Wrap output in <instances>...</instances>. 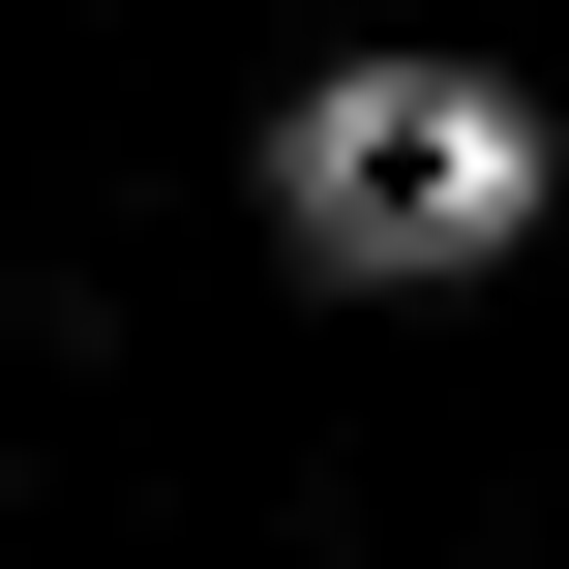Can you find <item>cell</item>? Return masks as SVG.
<instances>
[{"mask_svg": "<svg viewBox=\"0 0 569 569\" xmlns=\"http://www.w3.org/2000/svg\"><path fill=\"white\" fill-rule=\"evenodd\" d=\"M270 240H300L330 300H450V270H510V240H540V90L450 60V30L330 60V90L270 120Z\"/></svg>", "mask_w": 569, "mask_h": 569, "instance_id": "obj_1", "label": "cell"}]
</instances>
